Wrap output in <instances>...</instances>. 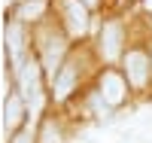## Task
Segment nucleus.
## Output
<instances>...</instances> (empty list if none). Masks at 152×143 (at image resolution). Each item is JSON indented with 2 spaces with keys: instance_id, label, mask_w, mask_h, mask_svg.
Masks as SVG:
<instances>
[{
  "instance_id": "obj_1",
  "label": "nucleus",
  "mask_w": 152,
  "mask_h": 143,
  "mask_svg": "<svg viewBox=\"0 0 152 143\" xmlns=\"http://www.w3.org/2000/svg\"><path fill=\"white\" fill-rule=\"evenodd\" d=\"M94 64H100L97 55H94V46L76 43L73 52L67 55V61L61 64V70L52 76V82H49V100H52L55 107H67V103L79 95L85 76L94 73Z\"/></svg>"
},
{
  "instance_id": "obj_2",
  "label": "nucleus",
  "mask_w": 152,
  "mask_h": 143,
  "mask_svg": "<svg viewBox=\"0 0 152 143\" xmlns=\"http://www.w3.org/2000/svg\"><path fill=\"white\" fill-rule=\"evenodd\" d=\"M73 46L76 43L64 34V28L58 24L55 15H49L46 21H40L34 28V55L40 58L49 82H52V76L61 70V64L67 61V55L73 52Z\"/></svg>"
},
{
  "instance_id": "obj_3",
  "label": "nucleus",
  "mask_w": 152,
  "mask_h": 143,
  "mask_svg": "<svg viewBox=\"0 0 152 143\" xmlns=\"http://www.w3.org/2000/svg\"><path fill=\"white\" fill-rule=\"evenodd\" d=\"M91 46H94V55L100 61V67H119L122 55L131 46V40H128V21L125 18H104Z\"/></svg>"
},
{
  "instance_id": "obj_4",
  "label": "nucleus",
  "mask_w": 152,
  "mask_h": 143,
  "mask_svg": "<svg viewBox=\"0 0 152 143\" xmlns=\"http://www.w3.org/2000/svg\"><path fill=\"white\" fill-rule=\"evenodd\" d=\"M119 70L125 73V79H128L134 95H146L149 85H152V49L140 46V43H131L128 52L122 55Z\"/></svg>"
},
{
  "instance_id": "obj_5",
  "label": "nucleus",
  "mask_w": 152,
  "mask_h": 143,
  "mask_svg": "<svg viewBox=\"0 0 152 143\" xmlns=\"http://www.w3.org/2000/svg\"><path fill=\"white\" fill-rule=\"evenodd\" d=\"M52 15L58 18V24L64 28V34L73 43H82L94 21V12L82 0H52Z\"/></svg>"
},
{
  "instance_id": "obj_6",
  "label": "nucleus",
  "mask_w": 152,
  "mask_h": 143,
  "mask_svg": "<svg viewBox=\"0 0 152 143\" xmlns=\"http://www.w3.org/2000/svg\"><path fill=\"white\" fill-rule=\"evenodd\" d=\"M94 95L104 100V107L113 113V110H122L125 103L131 100V85L125 79V73L119 67H100L94 73Z\"/></svg>"
},
{
  "instance_id": "obj_7",
  "label": "nucleus",
  "mask_w": 152,
  "mask_h": 143,
  "mask_svg": "<svg viewBox=\"0 0 152 143\" xmlns=\"http://www.w3.org/2000/svg\"><path fill=\"white\" fill-rule=\"evenodd\" d=\"M28 116H31V107H28V100H24L15 88H9V95H6V103H3V128H6V134H18L24 125H28Z\"/></svg>"
},
{
  "instance_id": "obj_8",
  "label": "nucleus",
  "mask_w": 152,
  "mask_h": 143,
  "mask_svg": "<svg viewBox=\"0 0 152 143\" xmlns=\"http://www.w3.org/2000/svg\"><path fill=\"white\" fill-rule=\"evenodd\" d=\"M49 15H52V0H18L15 6H9V18L28 24V28H37Z\"/></svg>"
},
{
  "instance_id": "obj_9",
  "label": "nucleus",
  "mask_w": 152,
  "mask_h": 143,
  "mask_svg": "<svg viewBox=\"0 0 152 143\" xmlns=\"http://www.w3.org/2000/svg\"><path fill=\"white\" fill-rule=\"evenodd\" d=\"M37 143H67L64 122H61V116L55 110L40 116V122H37Z\"/></svg>"
},
{
  "instance_id": "obj_10",
  "label": "nucleus",
  "mask_w": 152,
  "mask_h": 143,
  "mask_svg": "<svg viewBox=\"0 0 152 143\" xmlns=\"http://www.w3.org/2000/svg\"><path fill=\"white\" fill-rule=\"evenodd\" d=\"M9 143H37V128L24 125L18 134H12V137H9Z\"/></svg>"
},
{
  "instance_id": "obj_11",
  "label": "nucleus",
  "mask_w": 152,
  "mask_h": 143,
  "mask_svg": "<svg viewBox=\"0 0 152 143\" xmlns=\"http://www.w3.org/2000/svg\"><path fill=\"white\" fill-rule=\"evenodd\" d=\"M82 3L91 9V12H100V9H104V0H82Z\"/></svg>"
},
{
  "instance_id": "obj_12",
  "label": "nucleus",
  "mask_w": 152,
  "mask_h": 143,
  "mask_svg": "<svg viewBox=\"0 0 152 143\" xmlns=\"http://www.w3.org/2000/svg\"><path fill=\"white\" fill-rule=\"evenodd\" d=\"M140 6H143L146 12H152V0H140Z\"/></svg>"
}]
</instances>
